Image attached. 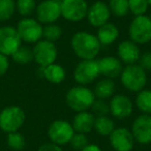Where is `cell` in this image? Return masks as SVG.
I'll return each instance as SVG.
<instances>
[{"label":"cell","mask_w":151,"mask_h":151,"mask_svg":"<svg viewBox=\"0 0 151 151\" xmlns=\"http://www.w3.org/2000/svg\"><path fill=\"white\" fill-rule=\"evenodd\" d=\"M38 70H40V75L42 78H45L52 84L62 83L65 79V76H66L65 69L60 64H57V63H53V64L48 65L46 67L40 66Z\"/></svg>","instance_id":"cell-20"},{"label":"cell","mask_w":151,"mask_h":151,"mask_svg":"<svg viewBox=\"0 0 151 151\" xmlns=\"http://www.w3.org/2000/svg\"><path fill=\"white\" fill-rule=\"evenodd\" d=\"M62 36V28L57 24H48L44 26L42 30V38L49 42H55Z\"/></svg>","instance_id":"cell-29"},{"label":"cell","mask_w":151,"mask_h":151,"mask_svg":"<svg viewBox=\"0 0 151 151\" xmlns=\"http://www.w3.org/2000/svg\"><path fill=\"white\" fill-rule=\"evenodd\" d=\"M60 7L63 19L69 22H80L86 18L89 5L86 0H62Z\"/></svg>","instance_id":"cell-10"},{"label":"cell","mask_w":151,"mask_h":151,"mask_svg":"<svg viewBox=\"0 0 151 151\" xmlns=\"http://www.w3.org/2000/svg\"><path fill=\"white\" fill-rule=\"evenodd\" d=\"M36 0H16V11L23 18H28L35 12Z\"/></svg>","instance_id":"cell-27"},{"label":"cell","mask_w":151,"mask_h":151,"mask_svg":"<svg viewBox=\"0 0 151 151\" xmlns=\"http://www.w3.org/2000/svg\"><path fill=\"white\" fill-rule=\"evenodd\" d=\"M17 31L22 42L27 44H35L42 38L44 26L36 19L32 18H23L20 20L17 25Z\"/></svg>","instance_id":"cell-8"},{"label":"cell","mask_w":151,"mask_h":151,"mask_svg":"<svg viewBox=\"0 0 151 151\" xmlns=\"http://www.w3.org/2000/svg\"><path fill=\"white\" fill-rule=\"evenodd\" d=\"M88 144H89V140L87 138V134H80V132H75L70 142H69V145L71 146V148L77 151H81Z\"/></svg>","instance_id":"cell-33"},{"label":"cell","mask_w":151,"mask_h":151,"mask_svg":"<svg viewBox=\"0 0 151 151\" xmlns=\"http://www.w3.org/2000/svg\"><path fill=\"white\" fill-rule=\"evenodd\" d=\"M32 52H33V60L40 67H46L55 63L58 56V51L55 42H49L44 38L34 44Z\"/></svg>","instance_id":"cell-7"},{"label":"cell","mask_w":151,"mask_h":151,"mask_svg":"<svg viewBox=\"0 0 151 151\" xmlns=\"http://www.w3.org/2000/svg\"><path fill=\"white\" fill-rule=\"evenodd\" d=\"M81 151H103L101 148L96 144H93V143H89L87 146H85L84 148Z\"/></svg>","instance_id":"cell-37"},{"label":"cell","mask_w":151,"mask_h":151,"mask_svg":"<svg viewBox=\"0 0 151 151\" xmlns=\"http://www.w3.org/2000/svg\"><path fill=\"white\" fill-rule=\"evenodd\" d=\"M22 40L17 29L12 26L0 27V53L5 56H12L20 47Z\"/></svg>","instance_id":"cell-11"},{"label":"cell","mask_w":151,"mask_h":151,"mask_svg":"<svg viewBox=\"0 0 151 151\" xmlns=\"http://www.w3.org/2000/svg\"><path fill=\"white\" fill-rule=\"evenodd\" d=\"M6 144L11 149L16 151H20L24 149L26 145V139L21 132H15L7 134L6 137Z\"/></svg>","instance_id":"cell-28"},{"label":"cell","mask_w":151,"mask_h":151,"mask_svg":"<svg viewBox=\"0 0 151 151\" xmlns=\"http://www.w3.org/2000/svg\"><path fill=\"white\" fill-rule=\"evenodd\" d=\"M109 141L115 151H132L136 143L130 129L126 127H116L109 136Z\"/></svg>","instance_id":"cell-14"},{"label":"cell","mask_w":151,"mask_h":151,"mask_svg":"<svg viewBox=\"0 0 151 151\" xmlns=\"http://www.w3.org/2000/svg\"><path fill=\"white\" fill-rule=\"evenodd\" d=\"M148 7L149 4L147 0H128V9L134 17L145 15Z\"/></svg>","instance_id":"cell-31"},{"label":"cell","mask_w":151,"mask_h":151,"mask_svg":"<svg viewBox=\"0 0 151 151\" xmlns=\"http://www.w3.org/2000/svg\"><path fill=\"white\" fill-rule=\"evenodd\" d=\"M37 151H63L62 147L54 144V143H45L38 147Z\"/></svg>","instance_id":"cell-36"},{"label":"cell","mask_w":151,"mask_h":151,"mask_svg":"<svg viewBox=\"0 0 151 151\" xmlns=\"http://www.w3.org/2000/svg\"><path fill=\"white\" fill-rule=\"evenodd\" d=\"M136 106L143 114L151 115V90L143 89L138 92L136 97Z\"/></svg>","instance_id":"cell-24"},{"label":"cell","mask_w":151,"mask_h":151,"mask_svg":"<svg viewBox=\"0 0 151 151\" xmlns=\"http://www.w3.org/2000/svg\"><path fill=\"white\" fill-rule=\"evenodd\" d=\"M91 113L95 116V117H101V116H108L110 113V107L109 104L105 101V99H95L93 101L92 106L90 108Z\"/></svg>","instance_id":"cell-32"},{"label":"cell","mask_w":151,"mask_h":151,"mask_svg":"<svg viewBox=\"0 0 151 151\" xmlns=\"http://www.w3.org/2000/svg\"><path fill=\"white\" fill-rule=\"evenodd\" d=\"M70 46L75 55L81 60H91L99 54L101 45L94 34L87 31H78L71 37Z\"/></svg>","instance_id":"cell-1"},{"label":"cell","mask_w":151,"mask_h":151,"mask_svg":"<svg viewBox=\"0 0 151 151\" xmlns=\"http://www.w3.org/2000/svg\"><path fill=\"white\" fill-rule=\"evenodd\" d=\"M53 1H56V2H59V3H60L61 1H62V0H53Z\"/></svg>","instance_id":"cell-39"},{"label":"cell","mask_w":151,"mask_h":151,"mask_svg":"<svg viewBox=\"0 0 151 151\" xmlns=\"http://www.w3.org/2000/svg\"><path fill=\"white\" fill-rule=\"evenodd\" d=\"M99 76V63L95 59L81 60L73 69V79L79 85H86L94 82Z\"/></svg>","instance_id":"cell-9"},{"label":"cell","mask_w":151,"mask_h":151,"mask_svg":"<svg viewBox=\"0 0 151 151\" xmlns=\"http://www.w3.org/2000/svg\"><path fill=\"white\" fill-rule=\"evenodd\" d=\"M99 63V75H103L105 78L114 79L119 77L122 69V62L118 59V57L106 56L97 60Z\"/></svg>","instance_id":"cell-18"},{"label":"cell","mask_w":151,"mask_h":151,"mask_svg":"<svg viewBox=\"0 0 151 151\" xmlns=\"http://www.w3.org/2000/svg\"><path fill=\"white\" fill-rule=\"evenodd\" d=\"M109 107L111 115L119 120L128 118L134 111V104L125 94L113 95L109 103Z\"/></svg>","instance_id":"cell-15"},{"label":"cell","mask_w":151,"mask_h":151,"mask_svg":"<svg viewBox=\"0 0 151 151\" xmlns=\"http://www.w3.org/2000/svg\"><path fill=\"white\" fill-rule=\"evenodd\" d=\"M119 77L123 87L130 92H140L147 84L146 71L137 63L123 67Z\"/></svg>","instance_id":"cell-3"},{"label":"cell","mask_w":151,"mask_h":151,"mask_svg":"<svg viewBox=\"0 0 151 151\" xmlns=\"http://www.w3.org/2000/svg\"><path fill=\"white\" fill-rule=\"evenodd\" d=\"M150 19H151V15H150Z\"/></svg>","instance_id":"cell-40"},{"label":"cell","mask_w":151,"mask_h":151,"mask_svg":"<svg viewBox=\"0 0 151 151\" xmlns=\"http://www.w3.org/2000/svg\"><path fill=\"white\" fill-rule=\"evenodd\" d=\"M95 116L90 111L79 112L75 115L71 122L75 132L80 134H89L94 127Z\"/></svg>","instance_id":"cell-19"},{"label":"cell","mask_w":151,"mask_h":151,"mask_svg":"<svg viewBox=\"0 0 151 151\" xmlns=\"http://www.w3.org/2000/svg\"><path fill=\"white\" fill-rule=\"evenodd\" d=\"M94 93L95 99H108L112 97L115 92V83L112 79H101L99 82H96L94 86V90H92Z\"/></svg>","instance_id":"cell-22"},{"label":"cell","mask_w":151,"mask_h":151,"mask_svg":"<svg viewBox=\"0 0 151 151\" xmlns=\"http://www.w3.org/2000/svg\"><path fill=\"white\" fill-rule=\"evenodd\" d=\"M75 130L68 121L63 119L54 120L48 127V138L51 143L62 147L69 144Z\"/></svg>","instance_id":"cell-6"},{"label":"cell","mask_w":151,"mask_h":151,"mask_svg":"<svg viewBox=\"0 0 151 151\" xmlns=\"http://www.w3.org/2000/svg\"><path fill=\"white\" fill-rule=\"evenodd\" d=\"M16 12V0H0V21H7Z\"/></svg>","instance_id":"cell-30"},{"label":"cell","mask_w":151,"mask_h":151,"mask_svg":"<svg viewBox=\"0 0 151 151\" xmlns=\"http://www.w3.org/2000/svg\"><path fill=\"white\" fill-rule=\"evenodd\" d=\"M9 67V57L0 53V77L6 73Z\"/></svg>","instance_id":"cell-35"},{"label":"cell","mask_w":151,"mask_h":151,"mask_svg":"<svg viewBox=\"0 0 151 151\" xmlns=\"http://www.w3.org/2000/svg\"><path fill=\"white\" fill-rule=\"evenodd\" d=\"M118 59L126 65L136 64L141 57V50L139 45L130 40H122L117 48Z\"/></svg>","instance_id":"cell-17"},{"label":"cell","mask_w":151,"mask_h":151,"mask_svg":"<svg viewBox=\"0 0 151 151\" xmlns=\"http://www.w3.org/2000/svg\"><path fill=\"white\" fill-rule=\"evenodd\" d=\"M96 37L101 46H109L114 44L119 37V29L115 24L108 22L97 29Z\"/></svg>","instance_id":"cell-21"},{"label":"cell","mask_w":151,"mask_h":151,"mask_svg":"<svg viewBox=\"0 0 151 151\" xmlns=\"http://www.w3.org/2000/svg\"><path fill=\"white\" fill-rule=\"evenodd\" d=\"M148 1V4H149V6H151V0H147Z\"/></svg>","instance_id":"cell-38"},{"label":"cell","mask_w":151,"mask_h":151,"mask_svg":"<svg viewBox=\"0 0 151 151\" xmlns=\"http://www.w3.org/2000/svg\"><path fill=\"white\" fill-rule=\"evenodd\" d=\"M26 119L25 112L18 106H9L0 112V129L9 132H19Z\"/></svg>","instance_id":"cell-4"},{"label":"cell","mask_w":151,"mask_h":151,"mask_svg":"<svg viewBox=\"0 0 151 151\" xmlns=\"http://www.w3.org/2000/svg\"><path fill=\"white\" fill-rule=\"evenodd\" d=\"M115 123L109 116H101L95 117L94 127L93 129L96 132L97 134L101 137H109L115 129Z\"/></svg>","instance_id":"cell-23"},{"label":"cell","mask_w":151,"mask_h":151,"mask_svg":"<svg viewBox=\"0 0 151 151\" xmlns=\"http://www.w3.org/2000/svg\"><path fill=\"white\" fill-rule=\"evenodd\" d=\"M11 57L15 62L19 64H27L33 60V52L29 47L21 46Z\"/></svg>","instance_id":"cell-26"},{"label":"cell","mask_w":151,"mask_h":151,"mask_svg":"<svg viewBox=\"0 0 151 151\" xmlns=\"http://www.w3.org/2000/svg\"><path fill=\"white\" fill-rule=\"evenodd\" d=\"M134 139L138 144L148 145L151 143V115L142 114L134 120L130 128Z\"/></svg>","instance_id":"cell-12"},{"label":"cell","mask_w":151,"mask_h":151,"mask_svg":"<svg viewBox=\"0 0 151 151\" xmlns=\"http://www.w3.org/2000/svg\"><path fill=\"white\" fill-rule=\"evenodd\" d=\"M138 62L145 71L151 70V52H145L144 54H141Z\"/></svg>","instance_id":"cell-34"},{"label":"cell","mask_w":151,"mask_h":151,"mask_svg":"<svg viewBox=\"0 0 151 151\" xmlns=\"http://www.w3.org/2000/svg\"><path fill=\"white\" fill-rule=\"evenodd\" d=\"M95 96L90 88L83 85H78L70 88L65 95V103L67 107L76 113L90 110Z\"/></svg>","instance_id":"cell-2"},{"label":"cell","mask_w":151,"mask_h":151,"mask_svg":"<svg viewBox=\"0 0 151 151\" xmlns=\"http://www.w3.org/2000/svg\"><path fill=\"white\" fill-rule=\"evenodd\" d=\"M108 6H109L112 15L117 18L125 17L129 12L128 0H110Z\"/></svg>","instance_id":"cell-25"},{"label":"cell","mask_w":151,"mask_h":151,"mask_svg":"<svg viewBox=\"0 0 151 151\" xmlns=\"http://www.w3.org/2000/svg\"><path fill=\"white\" fill-rule=\"evenodd\" d=\"M36 20L40 24H53L61 17L60 3L53 0H42L36 5Z\"/></svg>","instance_id":"cell-13"},{"label":"cell","mask_w":151,"mask_h":151,"mask_svg":"<svg viewBox=\"0 0 151 151\" xmlns=\"http://www.w3.org/2000/svg\"><path fill=\"white\" fill-rule=\"evenodd\" d=\"M129 40L137 45L151 42V19L148 16H138L132 20L128 27Z\"/></svg>","instance_id":"cell-5"},{"label":"cell","mask_w":151,"mask_h":151,"mask_svg":"<svg viewBox=\"0 0 151 151\" xmlns=\"http://www.w3.org/2000/svg\"><path fill=\"white\" fill-rule=\"evenodd\" d=\"M111 17V12L108 6L107 3L103 1H96L92 3L88 7L87 12V21L92 27L99 28L101 26L105 25L109 22V19Z\"/></svg>","instance_id":"cell-16"}]
</instances>
